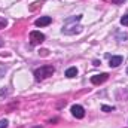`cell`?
<instances>
[{
  "mask_svg": "<svg viewBox=\"0 0 128 128\" xmlns=\"http://www.w3.org/2000/svg\"><path fill=\"white\" fill-rule=\"evenodd\" d=\"M125 0H112V3H115V4H121V3H124Z\"/></svg>",
  "mask_w": 128,
  "mask_h": 128,
  "instance_id": "cell-13",
  "label": "cell"
},
{
  "mask_svg": "<svg viewBox=\"0 0 128 128\" xmlns=\"http://www.w3.org/2000/svg\"><path fill=\"white\" fill-rule=\"evenodd\" d=\"M119 64H122V57H112L110 58V67H118Z\"/></svg>",
  "mask_w": 128,
  "mask_h": 128,
  "instance_id": "cell-7",
  "label": "cell"
},
{
  "mask_svg": "<svg viewBox=\"0 0 128 128\" xmlns=\"http://www.w3.org/2000/svg\"><path fill=\"white\" fill-rule=\"evenodd\" d=\"M82 15H76V16H72L68 20H66L63 26V33L64 34H76V33H80L82 32V27L78 24L80 21Z\"/></svg>",
  "mask_w": 128,
  "mask_h": 128,
  "instance_id": "cell-1",
  "label": "cell"
},
{
  "mask_svg": "<svg viewBox=\"0 0 128 128\" xmlns=\"http://www.w3.org/2000/svg\"><path fill=\"white\" fill-rule=\"evenodd\" d=\"M8 124H9V122H8L6 119H3V121H0V128H8Z\"/></svg>",
  "mask_w": 128,
  "mask_h": 128,
  "instance_id": "cell-11",
  "label": "cell"
},
{
  "mask_svg": "<svg viewBox=\"0 0 128 128\" xmlns=\"http://www.w3.org/2000/svg\"><path fill=\"white\" fill-rule=\"evenodd\" d=\"M45 40V36L42 34L40 32H32L30 33V42L32 45H39Z\"/></svg>",
  "mask_w": 128,
  "mask_h": 128,
  "instance_id": "cell-3",
  "label": "cell"
},
{
  "mask_svg": "<svg viewBox=\"0 0 128 128\" xmlns=\"http://www.w3.org/2000/svg\"><path fill=\"white\" fill-rule=\"evenodd\" d=\"M127 73H128V68H127Z\"/></svg>",
  "mask_w": 128,
  "mask_h": 128,
  "instance_id": "cell-15",
  "label": "cell"
},
{
  "mask_svg": "<svg viewBox=\"0 0 128 128\" xmlns=\"http://www.w3.org/2000/svg\"><path fill=\"white\" fill-rule=\"evenodd\" d=\"M107 78H109V74H107V73H101V74H96V76H92V78H91V82H92L94 85H100V84L106 82V80H107Z\"/></svg>",
  "mask_w": 128,
  "mask_h": 128,
  "instance_id": "cell-5",
  "label": "cell"
},
{
  "mask_svg": "<svg viewBox=\"0 0 128 128\" xmlns=\"http://www.w3.org/2000/svg\"><path fill=\"white\" fill-rule=\"evenodd\" d=\"M54 72H55V68H54L52 66H43V67L34 70V79H36L37 82H39V80H43V79L52 76Z\"/></svg>",
  "mask_w": 128,
  "mask_h": 128,
  "instance_id": "cell-2",
  "label": "cell"
},
{
  "mask_svg": "<svg viewBox=\"0 0 128 128\" xmlns=\"http://www.w3.org/2000/svg\"><path fill=\"white\" fill-rule=\"evenodd\" d=\"M66 76H67V78H74V76H78V68H76V67L67 68V70H66Z\"/></svg>",
  "mask_w": 128,
  "mask_h": 128,
  "instance_id": "cell-8",
  "label": "cell"
},
{
  "mask_svg": "<svg viewBox=\"0 0 128 128\" xmlns=\"http://www.w3.org/2000/svg\"><path fill=\"white\" fill-rule=\"evenodd\" d=\"M101 109H103V110H104V112H110V110H112V109H113V107H109V106H103V107H101Z\"/></svg>",
  "mask_w": 128,
  "mask_h": 128,
  "instance_id": "cell-12",
  "label": "cell"
},
{
  "mask_svg": "<svg viewBox=\"0 0 128 128\" xmlns=\"http://www.w3.org/2000/svg\"><path fill=\"white\" fill-rule=\"evenodd\" d=\"M6 24H8V21H6V18H3V16H0V30H2V28H4V27H6Z\"/></svg>",
  "mask_w": 128,
  "mask_h": 128,
  "instance_id": "cell-9",
  "label": "cell"
},
{
  "mask_svg": "<svg viewBox=\"0 0 128 128\" xmlns=\"http://www.w3.org/2000/svg\"><path fill=\"white\" fill-rule=\"evenodd\" d=\"M2 45H3V42H2V39H0V46H2Z\"/></svg>",
  "mask_w": 128,
  "mask_h": 128,
  "instance_id": "cell-14",
  "label": "cell"
},
{
  "mask_svg": "<svg viewBox=\"0 0 128 128\" xmlns=\"http://www.w3.org/2000/svg\"><path fill=\"white\" fill-rule=\"evenodd\" d=\"M72 113H73V116L78 118V119H82V118L85 116V110H84V107L79 106V104L72 106Z\"/></svg>",
  "mask_w": 128,
  "mask_h": 128,
  "instance_id": "cell-4",
  "label": "cell"
},
{
  "mask_svg": "<svg viewBox=\"0 0 128 128\" xmlns=\"http://www.w3.org/2000/svg\"><path fill=\"white\" fill-rule=\"evenodd\" d=\"M51 21H52V18L51 16H40L39 20H36V26L37 27H45V26H49L51 24Z\"/></svg>",
  "mask_w": 128,
  "mask_h": 128,
  "instance_id": "cell-6",
  "label": "cell"
},
{
  "mask_svg": "<svg viewBox=\"0 0 128 128\" xmlns=\"http://www.w3.org/2000/svg\"><path fill=\"white\" fill-rule=\"evenodd\" d=\"M121 24H122V26H128V15H124V16L121 18Z\"/></svg>",
  "mask_w": 128,
  "mask_h": 128,
  "instance_id": "cell-10",
  "label": "cell"
}]
</instances>
